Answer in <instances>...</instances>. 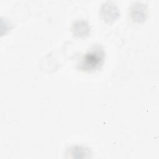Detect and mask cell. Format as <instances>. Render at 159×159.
I'll return each instance as SVG.
<instances>
[{"mask_svg": "<svg viewBox=\"0 0 159 159\" xmlns=\"http://www.w3.org/2000/svg\"><path fill=\"white\" fill-rule=\"evenodd\" d=\"M104 57L105 52L103 48L101 45H94L81 58L78 68L83 71H94L102 65Z\"/></svg>", "mask_w": 159, "mask_h": 159, "instance_id": "1", "label": "cell"}, {"mask_svg": "<svg viewBox=\"0 0 159 159\" xmlns=\"http://www.w3.org/2000/svg\"><path fill=\"white\" fill-rule=\"evenodd\" d=\"M100 14L104 21L110 24L119 17L120 11L115 3L112 1H106L102 4Z\"/></svg>", "mask_w": 159, "mask_h": 159, "instance_id": "2", "label": "cell"}, {"mask_svg": "<svg viewBox=\"0 0 159 159\" xmlns=\"http://www.w3.org/2000/svg\"><path fill=\"white\" fill-rule=\"evenodd\" d=\"M130 16L134 22L140 23L145 21L147 16V5L140 2L133 3L130 7Z\"/></svg>", "mask_w": 159, "mask_h": 159, "instance_id": "3", "label": "cell"}, {"mask_svg": "<svg viewBox=\"0 0 159 159\" xmlns=\"http://www.w3.org/2000/svg\"><path fill=\"white\" fill-rule=\"evenodd\" d=\"M71 31L76 37L84 38L90 34L91 27L88 21L84 19H78L72 23Z\"/></svg>", "mask_w": 159, "mask_h": 159, "instance_id": "4", "label": "cell"}, {"mask_svg": "<svg viewBox=\"0 0 159 159\" xmlns=\"http://www.w3.org/2000/svg\"><path fill=\"white\" fill-rule=\"evenodd\" d=\"M70 154L73 155L74 158H86V155L89 154V151L87 148L81 146H73L69 150Z\"/></svg>", "mask_w": 159, "mask_h": 159, "instance_id": "5", "label": "cell"}]
</instances>
